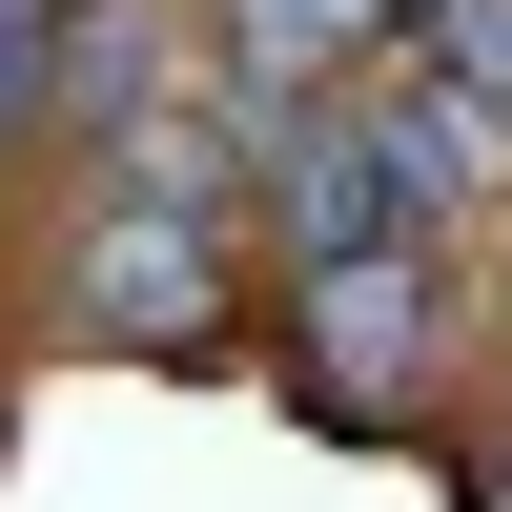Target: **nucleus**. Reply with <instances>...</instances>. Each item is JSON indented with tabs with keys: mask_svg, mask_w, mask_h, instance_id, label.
Returning <instances> with one entry per match:
<instances>
[{
	"mask_svg": "<svg viewBox=\"0 0 512 512\" xmlns=\"http://www.w3.org/2000/svg\"><path fill=\"white\" fill-rule=\"evenodd\" d=\"M451 308H472V267L451 246H369V267H287L267 287V369L328 410V431H410L451 369Z\"/></svg>",
	"mask_w": 512,
	"mask_h": 512,
	"instance_id": "nucleus-1",
	"label": "nucleus"
},
{
	"mask_svg": "<svg viewBox=\"0 0 512 512\" xmlns=\"http://www.w3.org/2000/svg\"><path fill=\"white\" fill-rule=\"evenodd\" d=\"M246 267H267L246 226H185V205H103V185H82L62 246H41V308H62L82 349H226ZM246 328H267V308H246Z\"/></svg>",
	"mask_w": 512,
	"mask_h": 512,
	"instance_id": "nucleus-2",
	"label": "nucleus"
},
{
	"mask_svg": "<svg viewBox=\"0 0 512 512\" xmlns=\"http://www.w3.org/2000/svg\"><path fill=\"white\" fill-rule=\"evenodd\" d=\"M246 246H267V287H287V267H369V246H431L369 82H328V103H287V123H267V205H246Z\"/></svg>",
	"mask_w": 512,
	"mask_h": 512,
	"instance_id": "nucleus-3",
	"label": "nucleus"
},
{
	"mask_svg": "<svg viewBox=\"0 0 512 512\" xmlns=\"http://www.w3.org/2000/svg\"><path fill=\"white\" fill-rule=\"evenodd\" d=\"M205 41H226L246 103H328V82H369L410 41V0H205Z\"/></svg>",
	"mask_w": 512,
	"mask_h": 512,
	"instance_id": "nucleus-4",
	"label": "nucleus"
},
{
	"mask_svg": "<svg viewBox=\"0 0 512 512\" xmlns=\"http://www.w3.org/2000/svg\"><path fill=\"white\" fill-rule=\"evenodd\" d=\"M410 62H431V82H472V103L512 123V0H431V21H410Z\"/></svg>",
	"mask_w": 512,
	"mask_h": 512,
	"instance_id": "nucleus-5",
	"label": "nucleus"
},
{
	"mask_svg": "<svg viewBox=\"0 0 512 512\" xmlns=\"http://www.w3.org/2000/svg\"><path fill=\"white\" fill-rule=\"evenodd\" d=\"M410 21H431V0H410Z\"/></svg>",
	"mask_w": 512,
	"mask_h": 512,
	"instance_id": "nucleus-6",
	"label": "nucleus"
}]
</instances>
